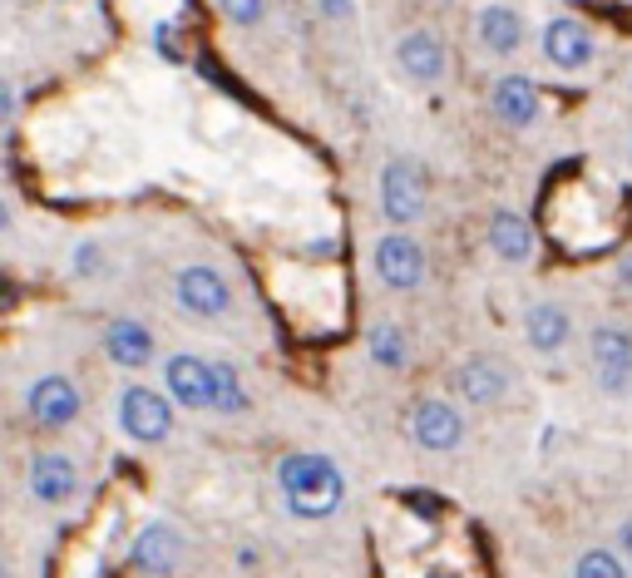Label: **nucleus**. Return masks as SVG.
Masks as SVG:
<instances>
[{"mask_svg": "<svg viewBox=\"0 0 632 578\" xmlns=\"http://www.w3.org/2000/svg\"><path fill=\"white\" fill-rule=\"evenodd\" d=\"M312 11H316V21H321V25L346 31V25L361 15V5H356V0H312Z\"/></svg>", "mask_w": 632, "mask_h": 578, "instance_id": "obj_26", "label": "nucleus"}, {"mask_svg": "<svg viewBox=\"0 0 632 578\" xmlns=\"http://www.w3.org/2000/svg\"><path fill=\"white\" fill-rule=\"evenodd\" d=\"M612 282H618L622 297H632V248L618 252V262H612Z\"/></svg>", "mask_w": 632, "mask_h": 578, "instance_id": "obj_27", "label": "nucleus"}, {"mask_svg": "<svg viewBox=\"0 0 632 578\" xmlns=\"http://www.w3.org/2000/svg\"><path fill=\"white\" fill-rule=\"evenodd\" d=\"M20 110H25V84H20L15 70H5V75H0V129H5V134H15Z\"/></svg>", "mask_w": 632, "mask_h": 578, "instance_id": "obj_25", "label": "nucleus"}, {"mask_svg": "<svg viewBox=\"0 0 632 578\" xmlns=\"http://www.w3.org/2000/svg\"><path fill=\"white\" fill-rule=\"evenodd\" d=\"M509 390H514V371L504 366L494 351H470V356L450 371V396L460 400L464 410H494L509 400Z\"/></svg>", "mask_w": 632, "mask_h": 578, "instance_id": "obj_13", "label": "nucleus"}, {"mask_svg": "<svg viewBox=\"0 0 632 578\" xmlns=\"http://www.w3.org/2000/svg\"><path fill=\"white\" fill-rule=\"evenodd\" d=\"M371 272L385 292L410 297V292H420L430 282V248L410 228H385L371 242Z\"/></svg>", "mask_w": 632, "mask_h": 578, "instance_id": "obj_6", "label": "nucleus"}, {"mask_svg": "<svg viewBox=\"0 0 632 578\" xmlns=\"http://www.w3.org/2000/svg\"><path fill=\"white\" fill-rule=\"evenodd\" d=\"M276 499L296 524H321L341 514L346 505V475L321 450H292L276 460Z\"/></svg>", "mask_w": 632, "mask_h": 578, "instance_id": "obj_1", "label": "nucleus"}, {"mask_svg": "<svg viewBox=\"0 0 632 578\" xmlns=\"http://www.w3.org/2000/svg\"><path fill=\"white\" fill-rule=\"evenodd\" d=\"M25 489L40 509H69L84 495V469L65 450H35L25 460Z\"/></svg>", "mask_w": 632, "mask_h": 578, "instance_id": "obj_15", "label": "nucleus"}, {"mask_svg": "<svg viewBox=\"0 0 632 578\" xmlns=\"http://www.w3.org/2000/svg\"><path fill=\"white\" fill-rule=\"evenodd\" d=\"M188 558V534L173 524V519H144L138 534L128 539V568L144 578H173Z\"/></svg>", "mask_w": 632, "mask_h": 578, "instance_id": "obj_14", "label": "nucleus"}, {"mask_svg": "<svg viewBox=\"0 0 632 578\" xmlns=\"http://www.w3.org/2000/svg\"><path fill=\"white\" fill-rule=\"evenodd\" d=\"M519 331H523V347H529L539 361L568 356L573 341H578V327H573L568 302H558V297H533L529 307H523Z\"/></svg>", "mask_w": 632, "mask_h": 578, "instance_id": "obj_16", "label": "nucleus"}, {"mask_svg": "<svg viewBox=\"0 0 632 578\" xmlns=\"http://www.w3.org/2000/svg\"><path fill=\"white\" fill-rule=\"evenodd\" d=\"M484 248L504 262V268H529L539 258V233L519 208H494L484 223Z\"/></svg>", "mask_w": 632, "mask_h": 578, "instance_id": "obj_19", "label": "nucleus"}, {"mask_svg": "<svg viewBox=\"0 0 632 578\" xmlns=\"http://www.w3.org/2000/svg\"><path fill=\"white\" fill-rule=\"evenodd\" d=\"M405 430H410L415 450H425V455H454L464 445V435H470V420H464V406L454 396H415Z\"/></svg>", "mask_w": 632, "mask_h": 578, "instance_id": "obj_11", "label": "nucleus"}, {"mask_svg": "<svg viewBox=\"0 0 632 578\" xmlns=\"http://www.w3.org/2000/svg\"><path fill=\"white\" fill-rule=\"evenodd\" d=\"M168 297L173 307L183 311L188 321H227L237 307V292H233V277H227L217 262H178L173 282H168Z\"/></svg>", "mask_w": 632, "mask_h": 578, "instance_id": "obj_3", "label": "nucleus"}, {"mask_svg": "<svg viewBox=\"0 0 632 578\" xmlns=\"http://www.w3.org/2000/svg\"><path fill=\"white\" fill-rule=\"evenodd\" d=\"M533 45H539V60L549 65L553 75H563V80H578V75H588L592 65H598V35H592V25L573 11L543 15Z\"/></svg>", "mask_w": 632, "mask_h": 578, "instance_id": "obj_4", "label": "nucleus"}, {"mask_svg": "<svg viewBox=\"0 0 632 578\" xmlns=\"http://www.w3.org/2000/svg\"><path fill=\"white\" fill-rule=\"evenodd\" d=\"M20 406H25V420L35 430H69L84 416V390H79L75 376H65V371H40V376L25 381Z\"/></svg>", "mask_w": 632, "mask_h": 578, "instance_id": "obj_12", "label": "nucleus"}, {"mask_svg": "<svg viewBox=\"0 0 632 578\" xmlns=\"http://www.w3.org/2000/svg\"><path fill=\"white\" fill-rule=\"evenodd\" d=\"M375 203H381V218L391 228H415L430 208V179H425L420 159L410 154H391L375 173Z\"/></svg>", "mask_w": 632, "mask_h": 578, "instance_id": "obj_5", "label": "nucleus"}, {"mask_svg": "<svg viewBox=\"0 0 632 578\" xmlns=\"http://www.w3.org/2000/svg\"><path fill=\"white\" fill-rule=\"evenodd\" d=\"M489 114L509 134H529L543 120V90L533 84V75L523 70H499L489 80Z\"/></svg>", "mask_w": 632, "mask_h": 578, "instance_id": "obj_17", "label": "nucleus"}, {"mask_svg": "<svg viewBox=\"0 0 632 578\" xmlns=\"http://www.w3.org/2000/svg\"><path fill=\"white\" fill-rule=\"evenodd\" d=\"M588 376L608 400L632 396V321L602 317L588 331Z\"/></svg>", "mask_w": 632, "mask_h": 578, "instance_id": "obj_7", "label": "nucleus"}, {"mask_svg": "<svg viewBox=\"0 0 632 578\" xmlns=\"http://www.w3.org/2000/svg\"><path fill=\"white\" fill-rule=\"evenodd\" d=\"M435 5H460V0H435Z\"/></svg>", "mask_w": 632, "mask_h": 578, "instance_id": "obj_29", "label": "nucleus"}, {"mask_svg": "<svg viewBox=\"0 0 632 578\" xmlns=\"http://www.w3.org/2000/svg\"><path fill=\"white\" fill-rule=\"evenodd\" d=\"M533 35H539V31H529V15H523L519 5H509V0H484L479 11L470 15L474 50H479L484 60H494V65L519 60V55L529 50Z\"/></svg>", "mask_w": 632, "mask_h": 578, "instance_id": "obj_10", "label": "nucleus"}, {"mask_svg": "<svg viewBox=\"0 0 632 578\" xmlns=\"http://www.w3.org/2000/svg\"><path fill=\"white\" fill-rule=\"evenodd\" d=\"M99 351L109 356V366L138 376V371H148L158 361V337H154V327L138 317H109L104 331H99Z\"/></svg>", "mask_w": 632, "mask_h": 578, "instance_id": "obj_18", "label": "nucleus"}, {"mask_svg": "<svg viewBox=\"0 0 632 578\" xmlns=\"http://www.w3.org/2000/svg\"><path fill=\"white\" fill-rule=\"evenodd\" d=\"M365 356H371V366L385 371V376H405V371L415 366V341L395 317H381L365 327Z\"/></svg>", "mask_w": 632, "mask_h": 578, "instance_id": "obj_20", "label": "nucleus"}, {"mask_svg": "<svg viewBox=\"0 0 632 578\" xmlns=\"http://www.w3.org/2000/svg\"><path fill=\"white\" fill-rule=\"evenodd\" d=\"M628 169H632V139H628Z\"/></svg>", "mask_w": 632, "mask_h": 578, "instance_id": "obj_30", "label": "nucleus"}, {"mask_svg": "<svg viewBox=\"0 0 632 578\" xmlns=\"http://www.w3.org/2000/svg\"><path fill=\"white\" fill-rule=\"evenodd\" d=\"M158 386L168 390L178 410L188 416H217V356L198 351H168L158 366Z\"/></svg>", "mask_w": 632, "mask_h": 578, "instance_id": "obj_9", "label": "nucleus"}, {"mask_svg": "<svg viewBox=\"0 0 632 578\" xmlns=\"http://www.w3.org/2000/svg\"><path fill=\"white\" fill-rule=\"evenodd\" d=\"M391 65H395V75L420 94H435L450 84V45H444V35L435 31V25H410V31L395 35Z\"/></svg>", "mask_w": 632, "mask_h": 578, "instance_id": "obj_8", "label": "nucleus"}, {"mask_svg": "<svg viewBox=\"0 0 632 578\" xmlns=\"http://www.w3.org/2000/svg\"><path fill=\"white\" fill-rule=\"evenodd\" d=\"M568 578H632V564L612 544H592V548H583V554L573 558Z\"/></svg>", "mask_w": 632, "mask_h": 578, "instance_id": "obj_22", "label": "nucleus"}, {"mask_svg": "<svg viewBox=\"0 0 632 578\" xmlns=\"http://www.w3.org/2000/svg\"><path fill=\"white\" fill-rule=\"evenodd\" d=\"M217 15H223L233 31L252 35V31H262V21H267V0H217Z\"/></svg>", "mask_w": 632, "mask_h": 578, "instance_id": "obj_24", "label": "nucleus"}, {"mask_svg": "<svg viewBox=\"0 0 632 578\" xmlns=\"http://www.w3.org/2000/svg\"><path fill=\"white\" fill-rule=\"evenodd\" d=\"M612 548H618V554L632 564V514H622V524H618V539H612Z\"/></svg>", "mask_w": 632, "mask_h": 578, "instance_id": "obj_28", "label": "nucleus"}, {"mask_svg": "<svg viewBox=\"0 0 632 578\" xmlns=\"http://www.w3.org/2000/svg\"><path fill=\"white\" fill-rule=\"evenodd\" d=\"M69 282H79V287H94V282H104L109 272H114V248H109V238H99V233H89V238H79L75 248H69Z\"/></svg>", "mask_w": 632, "mask_h": 578, "instance_id": "obj_21", "label": "nucleus"}, {"mask_svg": "<svg viewBox=\"0 0 632 578\" xmlns=\"http://www.w3.org/2000/svg\"><path fill=\"white\" fill-rule=\"evenodd\" d=\"M247 410H252V396H247L242 371L217 356V416H247Z\"/></svg>", "mask_w": 632, "mask_h": 578, "instance_id": "obj_23", "label": "nucleus"}, {"mask_svg": "<svg viewBox=\"0 0 632 578\" xmlns=\"http://www.w3.org/2000/svg\"><path fill=\"white\" fill-rule=\"evenodd\" d=\"M114 430L138 450L168 445L178 430V406L168 400L163 386H148V381H124L114 396Z\"/></svg>", "mask_w": 632, "mask_h": 578, "instance_id": "obj_2", "label": "nucleus"}]
</instances>
